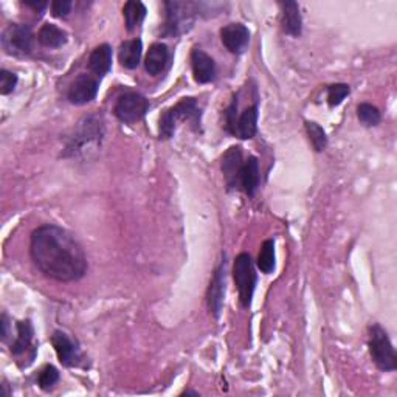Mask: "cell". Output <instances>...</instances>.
<instances>
[{"mask_svg": "<svg viewBox=\"0 0 397 397\" xmlns=\"http://www.w3.org/2000/svg\"><path fill=\"white\" fill-rule=\"evenodd\" d=\"M30 254L34 266L59 282H73L87 273V256L69 231L58 226L37 227L30 239Z\"/></svg>", "mask_w": 397, "mask_h": 397, "instance_id": "1", "label": "cell"}, {"mask_svg": "<svg viewBox=\"0 0 397 397\" xmlns=\"http://www.w3.org/2000/svg\"><path fill=\"white\" fill-rule=\"evenodd\" d=\"M188 119L197 126L200 119V109L199 104L194 98H182L174 106L167 109L160 115L159 122V136L163 140H168L174 136L176 127L178 122Z\"/></svg>", "mask_w": 397, "mask_h": 397, "instance_id": "2", "label": "cell"}, {"mask_svg": "<svg viewBox=\"0 0 397 397\" xmlns=\"http://www.w3.org/2000/svg\"><path fill=\"white\" fill-rule=\"evenodd\" d=\"M103 136H104V124L101 117L98 115L84 117L78 123L74 136L69 140V143H67L65 157L77 155L78 152H82L91 145H98Z\"/></svg>", "mask_w": 397, "mask_h": 397, "instance_id": "3", "label": "cell"}, {"mask_svg": "<svg viewBox=\"0 0 397 397\" xmlns=\"http://www.w3.org/2000/svg\"><path fill=\"white\" fill-rule=\"evenodd\" d=\"M370 354L372 362L382 371H396L397 358L393 343L380 325L370 326Z\"/></svg>", "mask_w": 397, "mask_h": 397, "instance_id": "4", "label": "cell"}, {"mask_svg": "<svg viewBox=\"0 0 397 397\" xmlns=\"http://www.w3.org/2000/svg\"><path fill=\"white\" fill-rule=\"evenodd\" d=\"M233 278L239 292V299L244 307H250L256 287V272L249 253L237 254L233 266Z\"/></svg>", "mask_w": 397, "mask_h": 397, "instance_id": "5", "label": "cell"}, {"mask_svg": "<svg viewBox=\"0 0 397 397\" xmlns=\"http://www.w3.org/2000/svg\"><path fill=\"white\" fill-rule=\"evenodd\" d=\"M2 48L6 55L24 58L33 50V32L24 24H11L2 33Z\"/></svg>", "mask_w": 397, "mask_h": 397, "instance_id": "6", "label": "cell"}, {"mask_svg": "<svg viewBox=\"0 0 397 397\" xmlns=\"http://www.w3.org/2000/svg\"><path fill=\"white\" fill-rule=\"evenodd\" d=\"M149 110V101L137 92H127L119 96L114 108V114L124 124H134L143 119Z\"/></svg>", "mask_w": 397, "mask_h": 397, "instance_id": "7", "label": "cell"}, {"mask_svg": "<svg viewBox=\"0 0 397 397\" xmlns=\"http://www.w3.org/2000/svg\"><path fill=\"white\" fill-rule=\"evenodd\" d=\"M193 4L183 2H164L167 8V22H164V33L176 36L186 30V24H191Z\"/></svg>", "mask_w": 397, "mask_h": 397, "instance_id": "8", "label": "cell"}, {"mask_svg": "<svg viewBox=\"0 0 397 397\" xmlns=\"http://www.w3.org/2000/svg\"><path fill=\"white\" fill-rule=\"evenodd\" d=\"M98 93V79L92 74L81 73L79 77L72 82V86L67 92V98L74 106H82V104L91 103L96 98Z\"/></svg>", "mask_w": 397, "mask_h": 397, "instance_id": "9", "label": "cell"}, {"mask_svg": "<svg viewBox=\"0 0 397 397\" xmlns=\"http://www.w3.org/2000/svg\"><path fill=\"white\" fill-rule=\"evenodd\" d=\"M226 272H227V261L223 259L219 267L216 268L213 280L209 282L208 289V309L216 318H219L222 306H223V295H226Z\"/></svg>", "mask_w": 397, "mask_h": 397, "instance_id": "10", "label": "cell"}, {"mask_svg": "<svg viewBox=\"0 0 397 397\" xmlns=\"http://www.w3.org/2000/svg\"><path fill=\"white\" fill-rule=\"evenodd\" d=\"M221 41L230 53L241 55L249 47L250 32L242 24H228L221 30Z\"/></svg>", "mask_w": 397, "mask_h": 397, "instance_id": "11", "label": "cell"}, {"mask_svg": "<svg viewBox=\"0 0 397 397\" xmlns=\"http://www.w3.org/2000/svg\"><path fill=\"white\" fill-rule=\"evenodd\" d=\"M242 149L241 146H231L227 149V152L222 155V172L223 178L228 188H236L241 178L242 169Z\"/></svg>", "mask_w": 397, "mask_h": 397, "instance_id": "12", "label": "cell"}, {"mask_svg": "<svg viewBox=\"0 0 397 397\" xmlns=\"http://www.w3.org/2000/svg\"><path fill=\"white\" fill-rule=\"evenodd\" d=\"M191 67L193 77L199 84H208L216 78V63L214 59L207 55L204 50L194 48L191 51Z\"/></svg>", "mask_w": 397, "mask_h": 397, "instance_id": "13", "label": "cell"}, {"mask_svg": "<svg viewBox=\"0 0 397 397\" xmlns=\"http://www.w3.org/2000/svg\"><path fill=\"white\" fill-rule=\"evenodd\" d=\"M51 344H53L56 356L64 366H74L79 362V348L74 344L69 335L63 331H55L51 335Z\"/></svg>", "mask_w": 397, "mask_h": 397, "instance_id": "14", "label": "cell"}, {"mask_svg": "<svg viewBox=\"0 0 397 397\" xmlns=\"http://www.w3.org/2000/svg\"><path fill=\"white\" fill-rule=\"evenodd\" d=\"M281 27L284 33L298 37L303 32V19L301 13H299V6L294 0H287V2H281Z\"/></svg>", "mask_w": 397, "mask_h": 397, "instance_id": "15", "label": "cell"}, {"mask_svg": "<svg viewBox=\"0 0 397 397\" xmlns=\"http://www.w3.org/2000/svg\"><path fill=\"white\" fill-rule=\"evenodd\" d=\"M258 132V106L253 104L252 108L245 109L236 119L233 136L241 140H250Z\"/></svg>", "mask_w": 397, "mask_h": 397, "instance_id": "16", "label": "cell"}, {"mask_svg": "<svg viewBox=\"0 0 397 397\" xmlns=\"http://www.w3.org/2000/svg\"><path fill=\"white\" fill-rule=\"evenodd\" d=\"M239 185L242 186V190L249 197H253L259 186V163L256 157L250 155L247 162H244L241 169V178H239Z\"/></svg>", "mask_w": 397, "mask_h": 397, "instance_id": "17", "label": "cell"}, {"mask_svg": "<svg viewBox=\"0 0 397 397\" xmlns=\"http://www.w3.org/2000/svg\"><path fill=\"white\" fill-rule=\"evenodd\" d=\"M168 47L164 46V44H152L145 58V69L151 77H157V74H160L164 70V67L168 64Z\"/></svg>", "mask_w": 397, "mask_h": 397, "instance_id": "18", "label": "cell"}, {"mask_svg": "<svg viewBox=\"0 0 397 397\" xmlns=\"http://www.w3.org/2000/svg\"><path fill=\"white\" fill-rule=\"evenodd\" d=\"M112 67V48L108 44L96 47L89 56V70L95 73V77H104Z\"/></svg>", "mask_w": 397, "mask_h": 397, "instance_id": "19", "label": "cell"}, {"mask_svg": "<svg viewBox=\"0 0 397 397\" xmlns=\"http://www.w3.org/2000/svg\"><path fill=\"white\" fill-rule=\"evenodd\" d=\"M141 51H143V44H141L140 39L124 41L118 50L119 64L129 70L137 69L141 59Z\"/></svg>", "mask_w": 397, "mask_h": 397, "instance_id": "20", "label": "cell"}, {"mask_svg": "<svg viewBox=\"0 0 397 397\" xmlns=\"http://www.w3.org/2000/svg\"><path fill=\"white\" fill-rule=\"evenodd\" d=\"M37 41L47 48H59L69 41V34L55 24H44L37 33Z\"/></svg>", "mask_w": 397, "mask_h": 397, "instance_id": "21", "label": "cell"}, {"mask_svg": "<svg viewBox=\"0 0 397 397\" xmlns=\"http://www.w3.org/2000/svg\"><path fill=\"white\" fill-rule=\"evenodd\" d=\"M18 329V335H16V340L11 343V352L13 356H20V354H25V352L32 348V341H33V326L30 323V320L25 321H18L16 325Z\"/></svg>", "mask_w": 397, "mask_h": 397, "instance_id": "22", "label": "cell"}, {"mask_svg": "<svg viewBox=\"0 0 397 397\" xmlns=\"http://www.w3.org/2000/svg\"><path fill=\"white\" fill-rule=\"evenodd\" d=\"M146 6L145 4L138 2V0H129V2H126L123 6V18L126 22V28L132 32V30H136L137 27H140L141 22L145 20L146 18Z\"/></svg>", "mask_w": 397, "mask_h": 397, "instance_id": "23", "label": "cell"}, {"mask_svg": "<svg viewBox=\"0 0 397 397\" xmlns=\"http://www.w3.org/2000/svg\"><path fill=\"white\" fill-rule=\"evenodd\" d=\"M258 267L262 273H272L275 271V241L267 239L261 247L258 254Z\"/></svg>", "mask_w": 397, "mask_h": 397, "instance_id": "24", "label": "cell"}, {"mask_svg": "<svg viewBox=\"0 0 397 397\" xmlns=\"http://www.w3.org/2000/svg\"><path fill=\"white\" fill-rule=\"evenodd\" d=\"M304 127H306V132H307V136H309V140H311L313 149H315L317 152L325 151L327 146V137H326V132L323 127L313 122H304Z\"/></svg>", "mask_w": 397, "mask_h": 397, "instance_id": "25", "label": "cell"}, {"mask_svg": "<svg viewBox=\"0 0 397 397\" xmlns=\"http://www.w3.org/2000/svg\"><path fill=\"white\" fill-rule=\"evenodd\" d=\"M357 117L360 119V123L365 126H377L380 123V112L376 106H372L370 103H362L357 108Z\"/></svg>", "mask_w": 397, "mask_h": 397, "instance_id": "26", "label": "cell"}, {"mask_svg": "<svg viewBox=\"0 0 397 397\" xmlns=\"http://www.w3.org/2000/svg\"><path fill=\"white\" fill-rule=\"evenodd\" d=\"M351 93V87L348 84H332L327 87V103L331 108H337L344 101V98Z\"/></svg>", "mask_w": 397, "mask_h": 397, "instance_id": "27", "label": "cell"}, {"mask_svg": "<svg viewBox=\"0 0 397 397\" xmlns=\"http://www.w3.org/2000/svg\"><path fill=\"white\" fill-rule=\"evenodd\" d=\"M59 380V372L58 370L55 368V366H51V365H47L46 368H44L41 372H39V377H37V384H39V386L42 389H50L51 386H53L56 382Z\"/></svg>", "mask_w": 397, "mask_h": 397, "instance_id": "28", "label": "cell"}, {"mask_svg": "<svg viewBox=\"0 0 397 397\" xmlns=\"http://www.w3.org/2000/svg\"><path fill=\"white\" fill-rule=\"evenodd\" d=\"M18 86V74L8 70H0V93L10 95Z\"/></svg>", "mask_w": 397, "mask_h": 397, "instance_id": "29", "label": "cell"}, {"mask_svg": "<svg viewBox=\"0 0 397 397\" xmlns=\"http://www.w3.org/2000/svg\"><path fill=\"white\" fill-rule=\"evenodd\" d=\"M50 6H51V14H53L55 18H67L72 11L73 4L70 0H55V2H51Z\"/></svg>", "mask_w": 397, "mask_h": 397, "instance_id": "30", "label": "cell"}, {"mask_svg": "<svg viewBox=\"0 0 397 397\" xmlns=\"http://www.w3.org/2000/svg\"><path fill=\"white\" fill-rule=\"evenodd\" d=\"M2 340L6 341L8 339V329H10V323H8V317H6V313H2Z\"/></svg>", "mask_w": 397, "mask_h": 397, "instance_id": "31", "label": "cell"}, {"mask_svg": "<svg viewBox=\"0 0 397 397\" xmlns=\"http://www.w3.org/2000/svg\"><path fill=\"white\" fill-rule=\"evenodd\" d=\"M25 6H28V8H33L34 11H44L48 6L47 2H24Z\"/></svg>", "mask_w": 397, "mask_h": 397, "instance_id": "32", "label": "cell"}, {"mask_svg": "<svg viewBox=\"0 0 397 397\" xmlns=\"http://www.w3.org/2000/svg\"><path fill=\"white\" fill-rule=\"evenodd\" d=\"M183 394H186V396H190V394H193V396H199V393H197V391H191V389H186V391H185Z\"/></svg>", "mask_w": 397, "mask_h": 397, "instance_id": "33", "label": "cell"}]
</instances>
